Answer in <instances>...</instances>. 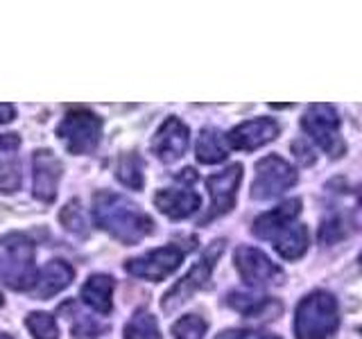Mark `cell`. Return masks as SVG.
Masks as SVG:
<instances>
[{
	"label": "cell",
	"instance_id": "6da1fadb",
	"mask_svg": "<svg viewBox=\"0 0 362 339\" xmlns=\"http://www.w3.org/2000/svg\"><path fill=\"white\" fill-rule=\"evenodd\" d=\"M93 220L102 231H107L111 237H116L124 246L139 244L156 226L150 215L143 213L132 199L111 190L95 192Z\"/></svg>",
	"mask_w": 362,
	"mask_h": 339
},
{
	"label": "cell",
	"instance_id": "7a4b0ae2",
	"mask_svg": "<svg viewBox=\"0 0 362 339\" xmlns=\"http://www.w3.org/2000/svg\"><path fill=\"white\" fill-rule=\"evenodd\" d=\"M37 267H34V244L25 233H7L0 237V280L16 292H30Z\"/></svg>",
	"mask_w": 362,
	"mask_h": 339
},
{
	"label": "cell",
	"instance_id": "3957f363",
	"mask_svg": "<svg viewBox=\"0 0 362 339\" xmlns=\"http://www.w3.org/2000/svg\"><path fill=\"white\" fill-rule=\"evenodd\" d=\"M339 323L337 301L328 292H310L297 305L294 337L297 339H328Z\"/></svg>",
	"mask_w": 362,
	"mask_h": 339
},
{
	"label": "cell",
	"instance_id": "277c9868",
	"mask_svg": "<svg viewBox=\"0 0 362 339\" xmlns=\"http://www.w3.org/2000/svg\"><path fill=\"white\" fill-rule=\"evenodd\" d=\"M222 251H224V240L213 242L206 251H204V256L197 260V263L188 269V274L179 282H175V287H170L165 292V297L161 301V308H163L165 314L179 310L188 299H192L199 290H204L209 285L213 267H215V263H218V258L222 256Z\"/></svg>",
	"mask_w": 362,
	"mask_h": 339
},
{
	"label": "cell",
	"instance_id": "5b68a950",
	"mask_svg": "<svg viewBox=\"0 0 362 339\" xmlns=\"http://www.w3.org/2000/svg\"><path fill=\"white\" fill-rule=\"evenodd\" d=\"M57 136L71 154H90L102 138V118L86 107H73L57 127Z\"/></svg>",
	"mask_w": 362,
	"mask_h": 339
},
{
	"label": "cell",
	"instance_id": "8992f818",
	"mask_svg": "<svg viewBox=\"0 0 362 339\" xmlns=\"http://www.w3.org/2000/svg\"><path fill=\"white\" fill-rule=\"evenodd\" d=\"M301 129L333 158L346 152V145L339 136V116L331 105H310L301 118Z\"/></svg>",
	"mask_w": 362,
	"mask_h": 339
},
{
	"label": "cell",
	"instance_id": "52a82bcc",
	"mask_svg": "<svg viewBox=\"0 0 362 339\" xmlns=\"http://www.w3.org/2000/svg\"><path fill=\"white\" fill-rule=\"evenodd\" d=\"M294 184H297V172H294V167L288 161H283L276 154L265 156L256 163V177L252 181V199H274L286 190H290Z\"/></svg>",
	"mask_w": 362,
	"mask_h": 339
},
{
	"label": "cell",
	"instance_id": "ba28073f",
	"mask_svg": "<svg viewBox=\"0 0 362 339\" xmlns=\"http://www.w3.org/2000/svg\"><path fill=\"white\" fill-rule=\"evenodd\" d=\"M184 256H186V249H181L179 244H165V246L154 249V251H147L145 256L127 260L124 269H127V274L136 278L158 282L175 274L179 265L184 263Z\"/></svg>",
	"mask_w": 362,
	"mask_h": 339
},
{
	"label": "cell",
	"instance_id": "9c48e42d",
	"mask_svg": "<svg viewBox=\"0 0 362 339\" xmlns=\"http://www.w3.org/2000/svg\"><path fill=\"white\" fill-rule=\"evenodd\" d=\"M233 263L240 278L247 285H272V282L283 280V271L279 265H274L272 260L254 246H238L233 254Z\"/></svg>",
	"mask_w": 362,
	"mask_h": 339
},
{
	"label": "cell",
	"instance_id": "30bf717a",
	"mask_svg": "<svg viewBox=\"0 0 362 339\" xmlns=\"http://www.w3.org/2000/svg\"><path fill=\"white\" fill-rule=\"evenodd\" d=\"M243 181V165L233 163L229 167H224L222 172H215L206 179V188L211 195V210L204 218V222L226 215L235 206V197H238V186Z\"/></svg>",
	"mask_w": 362,
	"mask_h": 339
},
{
	"label": "cell",
	"instance_id": "8fae6325",
	"mask_svg": "<svg viewBox=\"0 0 362 339\" xmlns=\"http://www.w3.org/2000/svg\"><path fill=\"white\" fill-rule=\"evenodd\" d=\"M64 165L50 150H37L32 156V192L43 203H52L59 190Z\"/></svg>",
	"mask_w": 362,
	"mask_h": 339
},
{
	"label": "cell",
	"instance_id": "7c38bea8",
	"mask_svg": "<svg viewBox=\"0 0 362 339\" xmlns=\"http://www.w3.org/2000/svg\"><path fill=\"white\" fill-rule=\"evenodd\" d=\"M190 145V131L179 118L170 116L163 120L152 138V152L161 158L163 163H175L186 154Z\"/></svg>",
	"mask_w": 362,
	"mask_h": 339
},
{
	"label": "cell",
	"instance_id": "4fadbf2b",
	"mask_svg": "<svg viewBox=\"0 0 362 339\" xmlns=\"http://www.w3.org/2000/svg\"><path fill=\"white\" fill-rule=\"evenodd\" d=\"M279 136V124L272 118H254L233 127L226 133V143L233 150L254 152L258 147L272 143Z\"/></svg>",
	"mask_w": 362,
	"mask_h": 339
},
{
	"label": "cell",
	"instance_id": "5bb4252c",
	"mask_svg": "<svg viewBox=\"0 0 362 339\" xmlns=\"http://www.w3.org/2000/svg\"><path fill=\"white\" fill-rule=\"evenodd\" d=\"M75 278V269L66 263V260H50L48 265L41 267V271L34 278L30 294L37 301L43 299H52L54 294H59L62 290H66Z\"/></svg>",
	"mask_w": 362,
	"mask_h": 339
},
{
	"label": "cell",
	"instance_id": "9a60e30c",
	"mask_svg": "<svg viewBox=\"0 0 362 339\" xmlns=\"http://www.w3.org/2000/svg\"><path fill=\"white\" fill-rule=\"evenodd\" d=\"M299 213H301V199H288V201H283L281 206L260 215V218L254 222L252 231L256 237H260V240L272 242V237H274L279 231H283L292 222H297Z\"/></svg>",
	"mask_w": 362,
	"mask_h": 339
},
{
	"label": "cell",
	"instance_id": "2e32d148",
	"mask_svg": "<svg viewBox=\"0 0 362 339\" xmlns=\"http://www.w3.org/2000/svg\"><path fill=\"white\" fill-rule=\"evenodd\" d=\"M199 195L192 190H175L163 188L154 195V206L170 220H186L199 208Z\"/></svg>",
	"mask_w": 362,
	"mask_h": 339
},
{
	"label": "cell",
	"instance_id": "e0dca14e",
	"mask_svg": "<svg viewBox=\"0 0 362 339\" xmlns=\"http://www.w3.org/2000/svg\"><path fill=\"white\" fill-rule=\"evenodd\" d=\"M113 287L116 280L109 274H93L82 285V301L98 314H109L113 310Z\"/></svg>",
	"mask_w": 362,
	"mask_h": 339
},
{
	"label": "cell",
	"instance_id": "ac0fdd59",
	"mask_svg": "<svg viewBox=\"0 0 362 339\" xmlns=\"http://www.w3.org/2000/svg\"><path fill=\"white\" fill-rule=\"evenodd\" d=\"M226 303L231 305L233 310H238L245 316H252V319H274L276 314H281V303L267 297H256V294H243V292H233L229 294Z\"/></svg>",
	"mask_w": 362,
	"mask_h": 339
},
{
	"label": "cell",
	"instance_id": "d6986e66",
	"mask_svg": "<svg viewBox=\"0 0 362 339\" xmlns=\"http://www.w3.org/2000/svg\"><path fill=\"white\" fill-rule=\"evenodd\" d=\"M272 242H274V249L279 251L281 258L297 260L308 251L310 237H308V229H305L303 224L292 222L290 226H286V229L279 231L274 237H272Z\"/></svg>",
	"mask_w": 362,
	"mask_h": 339
},
{
	"label": "cell",
	"instance_id": "ffe728a7",
	"mask_svg": "<svg viewBox=\"0 0 362 339\" xmlns=\"http://www.w3.org/2000/svg\"><path fill=\"white\" fill-rule=\"evenodd\" d=\"M195 156L197 161L204 165H215L222 163L226 156H229V143H226V136L218 129H202L195 143Z\"/></svg>",
	"mask_w": 362,
	"mask_h": 339
},
{
	"label": "cell",
	"instance_id": "44dd1931",
	"mask_svg": "<svg viewBox=\"0 0 362 339\" xmlns=\"http://www.w3.org/2000/svg\"><path fill=\"white\" fill-rule=\"evenodd\" d=\"M116 179L122 186H127L132 190H141L145 184L143 177V158L134 152H127L118 158V167H116Z\"/></svg>",
	"mask_w": 362,
	"mask_h": 339
},
{
	"label": "cell",
	"instance_id": "7402d4cb",
	"mask_svg": "<svg viewBox=\"0 0 362 339\" xmlns=\"http://www.w3.org/2000/svg\"><path fill=\"white\" fill-rule=\"evenodd\" d=\"M124 339H161L156 316L147 310H139L124 323Z\"/></svg>",
	"mask_w": 362,
	"mask_h": 339
},
{
	"label": "cell",
	"instance_id": "603a6c76",
	"mask_svg": "<svg viewBox=\"0 0 362 339\" xmlns=\"http://www.w3.org/2000/svg\"><path fill=\"white\" fill-rule=\"evenodd\" d=\"M59 220H62L66 231H71L77 237H88V233H90L88 220H86V215H84L82 203H79L77 199L66 203V206L62 208V213H59Z\"/></svg>",
	"mask_w": 362,
	"mask_h": 339
},
{
	"label": "cell",
	"instance_id": "cb8c5ba5",
	"mask_svg": "<svg viewBox=\"0 0 362 339\" xmlns=\"http://www.w3.org/2000/svg\"><path fill=\"white\" fill-rule=\"evenodd\" d=\"M28 331L34 339H59V326L48 312H32L25 319Z\"/></svg>",
	"mask_w": 362,
	"mask_h": 339
},
{
	"label": "cell",
	"instance_id": "d4e9b609",
	"mask_svg": "<svg viewBox=\"0 0 362 339\" xmlns=\"http://www.w3.org/2000/svg\"><path fill=\"white\" fill-rule=\"evenodd\" d=\"M209 323L202 319L199 314H186L179 321L173 323L175 339H204Z\"/></svg>",
	"mask_w": 362,
	"mask_h": 339
},
{
	"label": "cell",
	"instance_id": "484cf974",
	"mask_svg": "<svg viewBox=\"0 0 362 339\" xmlns=\"http://www.w3.org/2000/svg\"><path fill=\"white\" fill-rule=\"evenodd\" d=\"M21 165L16 161H0V192L9 195V192H16L21 188Z\"/></svg>",
	"mask_w": 362,
	"mask_h": 339
},
{
	"label": "cell",
	"instance_id": "4316f807",
	"mask_svg": "<svg viewBox=\"0 0 362 339\" xmlns=\"http://www.w3.org/2000/svg\"><path fill=\"white\" fill-rule=\"evenodd\" d=\"M102 331H105V326L98 323L93 316H84V314H79V312L73 314V335L77 339H82V337L93 339V337L102 335Z\"/></svg>",
	"mask_w": 362,
	"mask_h": 339
},
{
	"label": "cell",
	"instance_id": "83f0119b",
	"mask_svg": "<svg viewBox=\"0 0 362 339\" xmlns=\"http://www.w3.org/2000/svg\"><path fill=\"white\" fill-rule=\"evenodd\" d=\"M215 339H281V337L263 331H224Z\"/></svg>",
	"mask_w": 362,
	"mask_h": 339
},
{
	"label": "cell",
	"instance_id": "f1b7e54d",
	"mask_svg": "<svg viewBox=\"0 0 362 339\" xmlns=\"http://www.w3.org/2000/svg\"><path fill=\"white\" fill-rule=\"evenodd\" d=\"M18 136L14 133H0V152H5V150H16L18 147Z\"/></svg>",
	"mask_w": 362,
	"mask_h": 339
},
{
	"label": "cell",
	"instance_id": "f546056e",
	"mask_svg": "<svg viewBox=\"0 0 362 339\" xmlns=\"http://www.w3.org/2000/svg\"><path fill=\"white\" fill-rule=\"evenodd\" d=\"M16 118V109L11 105H0V124H7Z\"/></svg>",
	"mask_w": 362,
	"mask_h": 339
},
{
	"label": "cell",
	"instance_id": "4dcf8cb0",
	"mask_svg": "<svg viewBox=\"0 0 362 339\" xmlns=\"http://www.w3.org/2000/svg\"><path fill=\"white\" fill-rule=\"evenodd\" d=\"M0 339H11L9 335H5V333H0Z\"/></svg>",
	"mask_w": 362,
	"mask_h": 339
},
{
	"label": "cell",
	"instance_id": "1f68e13d",
	"mask_svg": "<svg viewBox=\"0 0 362 339\" xmlns=\"http://www.w3.org/2000/svg\"><path fill=\"white\" fill-rule=\"evenodd\" d=\"M358 197H360V201H362V186L358 188Z\"/></svg>",
	"mask_w": 362,
	"mask_h": 339
},
{
	"label": "cell",
	"instance_id": "d6a6232c",
	"mask_svg": "<svg viewBox=\"0 0 362 339\" xmlns=\"http://www.w3.org/2000/svg\"><path fill=\"white\" fill-rule=\"evenodd\" d=\"M358 263H360V269H362V254H360V258H358Z\"/></svg>",
	"mask_w": 362,
	"mask_h": 339
},
{
	"label": "cell",
	"instance_id": "836d02e7",
	"mask_svg": "<svg viewBox=\"0 0 362 339\" xmlns=\"http://www.w3.org/2000/svg\"><path fill=\"white\" fill-rule=\"evenodd\" d=\"M0 308H3V294H0Z\"/></svg>",
	"mask_w": 362,
	"mask_h": 339
}]
</instances>
